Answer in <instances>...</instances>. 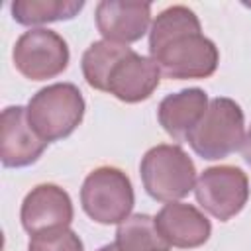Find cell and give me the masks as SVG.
Wrapping results in <instances>:
<instances>
[{"label": "cell", "instance_id": "cell-13", "mask_svg": "<svg viewBox=\"0 0 251 251\" xmlns=\"http://www.w3.org/2000/svg\"><path fill=\"white\" fill-rule=\"evenodd\" d=\"M208 94L202 88H184L169 94L157 108V120L175 141H186L208 110Z\"/></svg>", "mask_w": 251, "mask_h": 251}, {"label": "cell", "instance_id": "cell-18", "mask_svg": "<svg viewBox=\"0 0 251 251\" xmlns=\"http://www.w3.org/2000/svg\"><path fill=\"white\" fill-rule=\"evenodd\" d=\"M241 155H243L245 163L251 165V129H249V133L245 135V141H243V145H241Z\"/></svg>", "mask_w": 251, "mask_h": 251}, {"label": "cell", "instance_id": "cell-16", "mask_svg": "<svg viewBox=\"0 0 251 251\" xmlns=\"http://www.w3.org/2000/svg\"><path fill=\"white\" fill-rule=\"evenodd\" d=\"M84 8L82 0H14L12 18L22 25L73 20Z\"/></svg>", "mask_w": 251, "mask_h": 251}, {"label": "cell", "instance_id": "cell-6", "mask_svg": "<svg viewBox=\"0 0 251 251\" xmlns=\"http://www.w3.org/2000/svg\"><path fill=\"white\" fill-rule=\"evenodd\" d=\"M16 69L29 80H47L69 67V45L53 29L33 27L24 31L12 51Z\"/></svg>", "mask_w": 251, "mask_h": 251}, {"label": "cell", "instance_id": "cell-7", "mask_svg": "<svg viewBox=\"0 0 251 251\" xmlns=\"http://www.w3.org/2000/svg\"><path fill=\"white\" fill-rule=\"evenodd\" d=\"M194 194L198 204L208 214H212L220 222H227L247 204L249 180L239 167L218 165L206 169L198 176Z\"/></svg>", "mask_w": 251, "mask_h": 251}, {"label": "cell", "instance_id": "cell-3", "mask_svg": "<svg viewBox=\"0 0 251 251\" xmlns=\"http://www.w3.org/2000/svg\"><path fill=\"white\" fill-rule=\"evenodd\" d=\"M145 192L157 202H176L196 186V167L180 145L151 147L139 165Z\"/></svg>", "mask_w": 251, "mask_h": 251}, {"label": "cell", "instance_id": "cell-11", "mask_svg": "<svg viewBox=\"0 0 251 251\" xmlns=\"http://www.w3.org/2000/svg\"><path fill=\"white\" fill-rule=\"evenodd\" d=\"M96 27L104 39L114 43L139 41L151 24L149 2L102 0L96 4Z\"/></svg>", "mask_w": 251, "mask_h": 251}, {"label": "cell", "instance_id": "cell-14", "mask_svg": "<svg viewBox=\"0 0 251 251\" xmlns=\"http://www.w3.org/2000/svg\"><path fill=\"white\" fill-rule=\"evenodd\" d=\"M118 251H169V241L157 229L155 218L147 214H133L118 224L116 229Z\"/></svg>", "mask_w": 251, "mask_h": 251}, {"label": "cell", "instance_id": "cell-17", "mask_svg": "<svg viewBox=\"0 0 251 251\" xmlns=\"http://www.w3.org/2000/svg\"><path fill=\"white\" fill-rule=\"evenodd\" d=\"M27 251H84V245L73 229L57 227L31 235Z\"/></svg>", "mask_w": 251, "mask_h": 251}, {"label": "cell", "instance_id": "cell-9", "mask_svg": "<svg viewBox=\"0 0 251 251\" xmlns=\"http://www.w3.org/2000/svg\"><path fill=\"white\" fill-rule=\"evenodd\" d=\"M73 216L75 210L71 196L67 194V190L51 182L37 184L35 188H31L25 194L20 210L22 226L29 235L47 229L69 227Z\"/></svg>", "mask_w": 251, "mask_h": 251}, {"label": "cell", "instance_id": "cell-1", "mask_svg": "<svg viewBox=\"0 0 251 251\" xmlns=\"http://www.w3.org/2000/svg\"><path fill=\"white\" fill-rule=\"evenodd\" d=\"M149 53L169 78H208L220 63L218 47L202 33L198 16L186 6L163 10L149 31Z\"/></svg>", "mask_w": 251, "mask_h": 251}, {"label": "cell", "instance_id": "cell-4", "mask_svg": "<svg viewBox=\"0 0 251 251\" xmlns=\"http://www.w3.org/2000/svg\"><path fill=\"white\" fill-rule=\"evenodd\" d=\"M186 141L192 151L206 161L224 159L235 153L245 141L243 110L235 100L226 96L210 100L206 114L188 133Z\"/></svg>", "mask_w": 251, "mask_h": 251}, {"label": "cell", "instance_id": "cell-12", "mask_svg": "<svg viewBox=\"0 0 251 251\" xmlns=\"http://www.w3.org/2000/svg\"><path fill=\"white\" fill-rule=\"evenodd\" d=\"M157 229L171 247L194 249L208 241L212 233L210 220L192 204L167 202L155 216Z\"/></svg>", "mask_w": 251, "mask_h": 251}, {"label": "cell", "instance_id": "cell-8", "mask_svg": "<svg viewBox=\"0 0 251 251\" xmlns=\"http://www.w3.org/2000/svg\"><path fill=\"white\" fill-rule=\"evenodd\" d=\"M43 141L27 122L24 106H8L0 116V161L8 169L33 165L45 151Z\"/></svg>", "mask_w": 251, "mask_h": 251}, {"label": "cell", "instance_id": "cell-15", "mask_svg": "<svg viewBox=\"0 0 251 251\" xmlns=\"http://www.w3.org/2000/svg\"><path fill=\"white\" fill-rule=\"evenodd\" d=\"M129 51H131V47H127L124 43H114L108 39L90 43V47L82 53V59H80V69H82V75H84L88 86L106 92V84H108V76H110L112 69Z\"/></svg>", "mask_w": 251, "mask_h": 251}, {"label": "cell", "instance_id": "cell-5", "mask_svg": "<svg viewBox=\"0 0 251 251\" xmlns=\"http://www.w3.org/2000/svg\"><path fill=\"white\" fill-rule=\"evenodd\" d=\"M80 204L86 216L98 224H122L135 204L129 176L116 167L94 169L82 182Z\"/></svg>", "mask_w": 251, "mask_h": 251}, {"label": "cell", "instance_id": "cell-10", "mask_svg": "<svg viewBox=\"0 0 251 251\" xmlns=\"http://www.w3.org/2000/svg\"><path fill=\"white\" fill-rule=\"evenodd\" d=\"M161 82V69L151 57L139 55L133 49L118 61L106 84V92L126 104L147 100Z\"/></svg>", "mask_w": 251, "mask_h": 251}, {"label": "cell", "instance_id": "cell-2", "mask_svg": "<svg viewBox=\"0 0 251 251\" xmlns=\"http://www.w3.org/2000/svg\"><path fill=\"white\" fill-rule=\"evenodd\" d=\"M84 96L73 82H55L37 90L27 106V122L35 133L51 143L69 137L84 118Z\"/></svg>", "mask_w": 251, "mask_h": 251}, {"label": "cell", "instance_id": "cell-19", "mask_svg": "<svg viewBox=\"0 0 251 251\" xmlns=\"http://www.w3.org/2000/svg\"><path fill=\"white\" fill-rule=\"evenodd\" d=\"M98 251H118V247H116V243H108V245H104V247H100Z\"/></svg>", "mask_w": 251, "mask_h": 251}]
</instances>
